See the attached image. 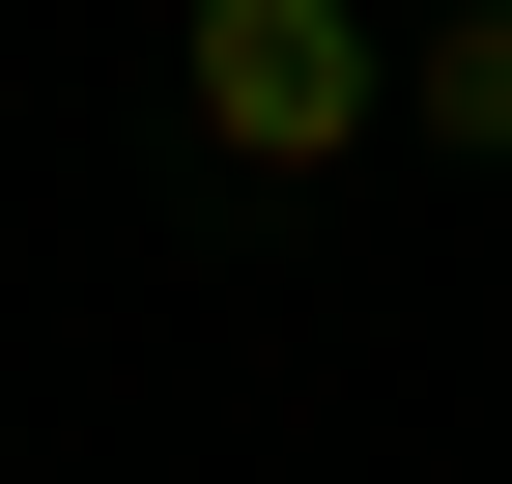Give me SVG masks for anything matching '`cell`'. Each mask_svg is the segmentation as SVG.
I'll return each mask as SVG.
<instances>
[{"label": "cell", "mask_w": 512, "mask_h": 484, "mask_svg": "<svg viewBox=\"0 0 512 484\" xmlns=\"http://www.w3.org/2000/svg\"><path fill=\"white\" fill-rule=\"evenodd\" d=\"M171 114L228 171H342V143H399V29L370 0H171Z\"/></svg>", "instance_id": "cell-1"}, {"label": "cell", "mask_w": 512, "mask_h": 484, "mask_svg": "<svg viewBox=\"0 0 512 484\" xmlns=\"http://www.w3.org/2000/svg\"><path fill=\"white\" fill-rule=\"evenodd\" d=\"M399 143L512 171V0H456V29H399Z\"/></svg>", "instance_id": "cell-2"}]
</instances>
